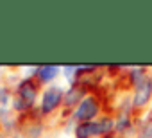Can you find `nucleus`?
Here are the masks:
<instances>
[{
  "instance_id": "f257e3e1",
  "label": "nucleus",
  "mask_w": 152,
  "mask_h": 138,
  "mask_svg": "<svg viewBox=\"0 0 152 138\" xmlns=\"http://www.w3.org/2000/svg\"><path fill=\"white\" fill-rule=\"evenodd\" d=\"M104 115V99L100 93H90L77 108L72 111V120L75 124L93 122Z\"/></svg>"
},
{
  "instance_id": "f03ea898",
  "label": "nucleus",
  "mask_w": 152,
  "mask_h": 138,
  "mask_svg": "<svg viewBox=\"0 0 152 138\" xmlns=\"http://www.w3.org/2000/svg\"><path fill=\"white\" fill-rule=\"evenodd\" d=\"M131 106L138 117H141L152 106V76L131 92Z\"/></svg>"
},
{
  "instance_id": "7ed1b4c3",
  "label": "nucleus",
  "mask_w": 152,
  "mask_h": 138,
  "mask_svg": "<svg viewBox=\"0 0 152 138\" xmlns=\"http://www.w3.org/2000/svg\"><path fill=\"white\" fill-rule=\"evenodd\" d=\"M115 120H116L115 133L120 138H136L138 136V120H140V117L134 111H116Z\"/></svg>"
},
{
  "instance_id": "20e7f679",
  "label": "nucleus",
  "mask_w": 152,
  "mask_h": 138,
  "mask_svg": "<svg viewBox=\"0 0 152 138\" xmlns=\"http://www.w3.org/2000/svg\"><path fill=\"white\" fill-rule=\"evenodd\" d=\"M63 99H64V90L59 84H52L48 86L43 95H41V102H39V113L41 115H50L54 113L57 108L63 106Z\"/></svg>"
},
{
  "instance_id": "39448f33",
  "label": "nucleus",
  "mask_w": 152,
  "mask_h": 138,
  "mask_svg": "<svg viewBox=\"0 0 152 138\" xmlns=\"http://www.w3.org/2000/svg\"><path fill=\"white\" fill-rule=\"evenodd\" d=\"M150 76H152V70H150L148 66H127L125 74L122 76L124 90L132 92V90L138 88L141 83H145Z\"/></svg>"
},
{
  "instance_id": "423d86ee",
  "label": "nucleus",
  "mask_w": 152,
  "mask_h": 138,
  "mask_svg": "<svg viewBox=\"0 0 152 138\" xmlns=\"http://www.w3.org/2000/svg\"><path fill=\"white\" fill-rule=\"evenodd\" d=\"M90 95V92L86 90V88H83L81 84H77V83H73V84H70L66 90H64V99H63V106L66 108V109H70V111H73L75 108H77L86 97Z\"/></svg>"
},
{
  "instance_id": "0eeeda50",
  "label": "nucleus",
  "mask_w": 152,
  "mask_h": 138,
  "mask_svg": "<svg viewBox=\"0 0 152 138\" xmlns=\"http://www.w3.org/2000/svg\"><path fill=\"white\" fill-rule=\"evenodd\" d=\"M38 92H39V84L34 77H27L23 79L18 88H16V97H20L22 101H25L29 106L34 108V102H36V97H38Z\"/></svg>"
},
{
  "instance_id": "6e6552de",
  "label": "nucleus",
  "mask_w": 152,
  "mask_h": 138,
  "mask_svg": "<svg viewBox=\"0 0 152 138\" xmlns=\"http://www.w3.org/2000/svg\"><path fill=\"white\" fill-rule=\"evenodd\" d=\"M59 72L61 68L57 65H41L34 70V79L38 83H50L59 76Z\"/></svg>"
},
{
  "instance_id": "1a4fd4ad",
  "label": "nucleus",
  "mask_w": 152,
  "mask_h": 138,
  "mask_svg": "<svg viewBox=\"0 0 152 138\" xmlns=\"http://www.w3.org/2000/svg\"><path fill=\"white\" fill-rule=\"evenodd\" d=\"M73 136H75V138H100V136H99L97 120L75 124V127H73Z\"/></svg>"
},
{
  "instance_id": "9d476101",
  "label": "nucleus",
  "mask_w": 152,
  "mask_h": 138,
  "mask_svg": "<svg viewBox=\"0 0 152 138\" xmlns=\"http://www.w3.org/2000/svg\"><path fill=\"white\" fill-rule=\"evenodd\" d=\"M97 127H99V136H107L115 133L116 127V120H115V113H104L100 118H97Z\"/></svg>"
},
{
  "instance_id": "9b49d317",
  "label": "nucleus",
  "mask_w": 152,
  "mask_h": 138,
  "mask_svg": "<svg viewBox=\"0 0 152 138\" xmlns=\"http://www.w3.org/2000/svg\"><path fill=\"white\" fill-rule=\"evenodd\" d=\"M136 138H152V113H148L147 117H140Z\"/></svg>"
},
{
  "instance_id": "f8f14e48",
  "label": "nucleus",
  "mask_w": 152,
  "mask_h": 138,
  "mask_svg": "<svg viewBox=\"0 0 152 138\" xmlns=\"http://www.w3.org/2000/svg\"><path fill=\"white\" fill-rule=\"evenodd\" d=\"M9 102V90L7 88H0V104L6 106Z\"/></svg>"
},
{
  "instance_id": "ddd939ff",
  "label": "nucleus",
  "mask_w": 152,
  "mask_h": 138,
  "mask_svg": "<svg viewBox=\"0 0 152 138\" xmlns=\"http://www.w3.org/2000/svg\"><path fill=\"white\" fill-rule=\"evenodd\" d=\"M102 138H120L116 133H113V134H107V136H102Z\"/></svg>"
},
{
  "instance_id": "4468645a",
  "label": "nucleus",
  "mask_w": 152,
  "mask_h": 138,
  "mask_svg": "<svg viewBox=\"0 0 152 138\" xmlns=\"http://www.w3.org/2000/svg\"><path fill=\"white\" fill-rule=\"evenodd\" d=\"M0 138H6V136H0Z\"/></svg>"
}]
</instances>
